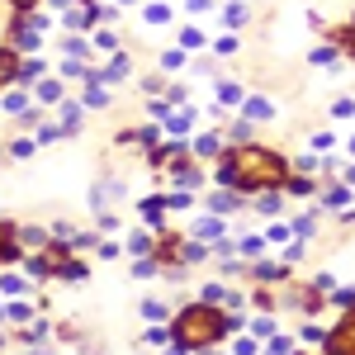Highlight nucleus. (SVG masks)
Here are the masks:
<instances>
[{"mask_svg":"<svg viewBox=\"0 0 355 355\" xmlns=\"http://www.w3.org/2000/svg\"><path fill=\"white\" fill-rule=\"evenodd\" d=\"M28 355H53V351H28Z\"/></svg>","mask_w":355,"mask_h":355,"instance_id":"obj_22","label":"nucleus"},{"mask_svg":"<svg viewBox=\"0 0 355 355\" xmlns=\"http://www.w3.org/2000/svg\"><path fill=\"white\" fill-rule=\"evenodd\" d=\"M266 355H289V336H275L270 346H266Z\"/></svg>","mask_w":355,"mask_h":355,"instance_id":"obj_17","label":"nucleus"},{"mask_svg":"<svg viewBox=\"0 0 355 355\" xmlns=\"http://www.w3.org/2000/svg\"><path fill=\"white\" fill-rule=\"evenodd\" d=\"M28 152H33V142H28V137H15V142H10V157H28Z\"/></svg>","mask_w":355,"mask_h":355,"instance_id":"obj_15","label":"nucleus"},{"mask_svg":"<svg viewBox=\"0 0 355 355\" xmlns=\"http://www.w3.org/2000/svg\"><path fill=\"white\" fill-rule=\"evenodd\" d=\"M256 336H261V341H266V336H275V322H270V318H261V322H256Z\"/></svg>","mask_w":355,"mask_h":355,"instance_id":"obj_20","label":"nucleus"},{"mask_svg":"<svg viewBox=\"0 0 355 355\" xmlns=\"http://www.w3.org/2000/svg\"><path fill=\"white\" fill-rule=\"evenodd\" d=\"M175 185H190L194 190V185H199V166L194 162H175Z\"/></svg>","mask_w":355,"mask_h":355,"instance_id":"obj_4","label":"nucleus"},{"mask_svg":"<svg viewBox=\"0 0 355 355\" xmlns=\"http://www.w3.org/2000/svg\"><path fill=\"white\" fill-rule=\"evenodd\" d=\"M351 157H355V137H351Z\"/></svg>","mask_w":355,"mask_h":355,"instance_id":"obj_23","label":"nucleus"},{"mask_svg":"<svg viewBox=\"0 0 355 355\" xmlns=\"http://www.w3.org/2000/svg\"><path fill=\"white\" fill-rule=\"evenodd\" d=\"M331 114H336V119H351V114H355V100H336V105H331Z\"/></svg>","mask_w":355,"mask_h":355,"instance_id":"obj_16","label":"nucleus"},{"mask_svg":"<svg viewBox=\"0 0 355 355\" xmlns=\"http://www.w3.org/2000/svg\"><path fill=\"white\" fill-rule=\"evenodd\" d=\"M218 232H223V223H218V218H204L199 227H194V237H204V242H209V237H218Z\"/></svg>","mask_w":355,"mask_h":355,"instance_id":"obj_10","label":"nucleus"},{"mask_svg":"<svg viewBox=\"0 0 355 355\" xmlns=\"http://www.w3.org/2000/svg\"><path fill=\"white\" fill-rule=\"evenodd\" d=\"M284 190H289V194H313L318 185H313V180H303V175H289V180H284Z\"/></svg>","mask_w":355,"mask_h":355,"instance_id":"obj_9","label":"nucleus"},{"mask_svg":"<svg viewBox=\"0 0 355 355\" xmlns=\"http://www.w3.org/2000/svg\"><path fill=\"white\" fill-rule=\"evenodd\" d=\"M346 185H355V166H351V171H346Z\"/></svg>","mask_w":355,"mask_h":355,"instance_id":"obj_21","label":"nucleus"},{"mask_svg":"<svg viewBox=\"0 0 355 355\" xmlns=\"http://www.w3.org/2000/svg\"><path fill=\"white\" fill-rule=\"evenodd\" d=\"M142 318H152V322H157V318H166V303L147 299V303H142Z\"/></svg>","mask_w":355,"mask_h":355,"instance_id":"obj_12","label":"nucleus"},{"mask_svg":"<svg viewBox=\"0 0 355 355\" xmlns=\"http://www.w3.org/2000/svg\"><path fill=\"white\" fill-rule=\"evenodd\" d=\"M246 114H251V119H270V100H261V95H256V100H246Z\"/></svg>","mask_w":355,"mask_h":355,"instance_id":"obj_8","label":"nucleus"},{"mask_svg":"<svg viewBox=\"0 0 355 355\" xmlns=\"http://www.w3.org/2000/svg\"><path fill=\"white\" fill-rule=\"evenodd\" d=\"M313 147H318V152H327V147H336V137H331V133H318V137H313Z\"/></svg>","mask_w":355,"mask_h":355,"instance_id":"obj_19","label":"nucleus"},{"mask_svg":"<svg viewBox=\"0 0 355 355\" xmlns=\"http://www.w3.org/2000/svg\"><path fill=\"white\" fill-rule=\"evenodd\" d=\"M218 100H223V110H232V105H237V100H242V85L223 81V85H218Z\"/></svg>","mask_w":355,"mask_h":355,"instance_id":"obj_7","label":"nucleus"},{"mask_svg":"<svg viewBox=\"0 0 355 355\" xmlns=\"http://www.w3.org/2000/svg\"><path fill=\"white\" fill-rule=\"evenodd\" d=\"M284 180H289L284 157L256 142H237L218 166V185H232V190H279Z\"/></svg>","mask_w":355,"mask_h":355,"instance_id":"obj_1","label":"nucleus"},{"mask_svg":"<svg viewBox=\"0 0 355 355\" xmlns=\"http://www.w3.org/2000/svg\"><path fill=\"white\" fill-rule=\"evenodd\" d=\"M218 142H223L218 133H204V137H194V157H214V152H218Z\"/></svg>","mask_w":355,"mask_h":355,"instance_id":"obj_5","label":"nucleus"},{"mask_svg":"<svg viewBox=\"0 0 355 355\" xmlns=\"http://www.w3.org/2000/svg\"><path fill=\"white\" fill-rule=\"evenodd\" d=\"M346 199H351V194L341 190V185H336V190H327V204H331V209H341V204H346Z\"/></svg>","mask_w":355,"mask_h":355,"instance_id":"obj_18","label":"nucleus"},{"mask_svg":"<svg viewBox=\"0 0 355 355\" xmlns=\"http://www.w3.org/2000/svg\"><path fill=\"white\" fill-rule=\"evenodd\" d=\"M38 100H62V85H57V81H43V85H38Z\"/></svg>","mask_w":355,"mask_h":355,"instance_id":"obj_13","label":"nucleus"},{"mask_svg":"<svg viewBox=\"0 0 355 355\" xmlns=\"http://www.w3.org/2000/svg\"><path fill=\"white\" fill-rule=\"evenodd\" d=\"M242 322L237 318H227L223 308H214V303H190L175 322H171V336L185 346V351H209L214 341H223L227 331H237Z\"/></svg>","mask_w":355,"mask_h":355,"instance_id":"obj_2","label":"nucleus"},{"mask_svg":"<svg viewBox=\"0 0 355 355\" xmlns=\"http://www.w3.org/2000/svg\"><path fill=\"white\" fill-rule=\"evenodd\" d=\"M15 71H19V53L15 48H0V85L15 81Z\"/></svg>","mask_w":355,"mask_h":355,"instance_id":"obj_3","label":"nucleus"},{"mask_svg":"<svg viewBox=\"0 0 355 355\" xmlns=\"http://www.w3.org/2000/svg\"><path fill=\"white\" fill-rule=\"evenodd\" d=\"M256 204H261V214H275V209H279V190L261 194V199H256Z\"/></svg>","mask_w":355,"mask_h":355,"instance_id":"obj_14","label":"nucleus"},{"mask_svg":"<svg viewBox=\"0 0 355 355\" xmlns=\"http://www.w3.org/2000/svg\"><path fill=\"white\" fill-rule=\"evenodd\" d=\"M85 105H90V110H105V105H110V95H105V85H100V76H95V85L85 90Z\"/></svg>","mask_w":355,"mask_h":355,"instance_id":"obj_6","label":"nucleus"},{"mask_svg":"<svg viewBox=\"0 0 355 355\" xmlns=\"http://www.w3.org/2000/svg\"><path fill=\"white\" fill-rule=\"evenodd\" d=\"M227 209H237V194H214V214H227Z\"/></svg>","mask_w":355,"mask_h":355,"instance_id":"obj_11","label":"nucleus"}]
</instances>
